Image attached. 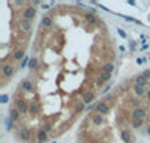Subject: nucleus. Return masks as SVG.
Segmentation results:
<instances>
[{
  "label": "nucleus",
  "instance_id": "obj_23",
  "mask_svg": "<svg viewBox=\"0 0 150 143\" xmlns=\"http://www.w3.org/2000/svg\"><path fill=\"white\" fill-rule=\"evenodd\" d=\"M5 127H6V131L9 133V131H12V129H14V127H15V122L12 121V119L9 118V116H8V118L5 119Z\"/></svg>",
  "mask_w": 150,
  "mask_h": 143
},
{
  "label": "nucleus",
  "instance_id": "obj_7",
  "mask_svg": "<svg viewBox=\"0 0 150 143\" xmlns=\"http://www.w3.org/2000/svg\"><path fill=\"white\" fill-rule=\"evenodd\" d=\"M21 89L24 90V92L33 94V90H35V84L32 83V80H30V79H23V80H21Z\"/></svg>",
  "mask_w": 150,
  "mask_h": 143
},
{
  "label": "nucleus",
  "instance_id": "obj_42",
  "mask_svg": "<svg viewBox=\"0 0 150 143\" xmlns=\"http://www.w3.org/2000/svg\"><path fill=\"white\" fill-rule=\"evenodd\" d=\"M51 143H57V142H56V140H53V142H51Z\"/></svg>",
  "mask_w": 150,
  "mask_h": 143
},
{
  "label": "nucleus",
  "instance_id": "obj_37",
  "mask_svg": "<svg viewBox=\"0 0 150 143\" xmlns=\"http://www.w3.org/2000/svg\"><path fill=\"white\" fill-rule=\"evenodd\" d=\"M128 5L129 6H137V2H134V0H128Z\"/></svg>",
  "mask_w": 150,
  "mask_h": 143
},
{
  "label": "nucleus",
  "instance_id": "obj_43",
  "mask_svg": "<svg viewBox=\"0 0 150 143\" xmlns=\"http://www.w3.org/2000/svg\"><path fill=\"white\" fill-rule=\"evenodd\" d=\"M35 143H41V142H35Z\"/></svg>",
  "mask_w": 150,
  "mask_h": 143
},
{
  "label": "nucleus",
  "instance_id": "obj_31",
  "mask_svg": "<svg viewBox=\"0 0 150 143\" xmlns=\"http://www.w3.org/2000/svg\"><path fill=\"white\" fill-rule=\"evenodd\" d=\"M8 101H9V97L6 94H3L2 97H0V104H6Z\"/></svg>",
  "mask_w": 150,
  "mask_h": 143
},
{
  "label": "nucleus",
  "instance_id": "obj_13",
  "mask_svg": "<svg viewBox=\"0 0 150 143\" xmlns=\"http://www.w3.org/2000/svg\"><path fill=\"white\" fill-rule=\"evenodd\" d=\"M26 57V53H24V48H20V50H15L14 51V54H12V59H14L15 62H20L21 63V60Z\"/></svg>",
  "mask_w": 150,
  "mask_h": 143
},
{
  "label": "nucleus",
  "instance_id": "obj_29",
  "mask_svg": "<svg viewBox=\"0 0 150 143\" xmlns=\"http://www.w3.org/2000/svg\"><path fill=\"white\" fill-rule=\"evenodd\" d=\"M117 33H119V36H120V38H123V39H126V38H128V35H126V32H125L123 29H120V27L117 29Z\"/></svg>",
  "mask_w": 150,
  "mask_h": 143
},
{
  "label": "nucleus",
  "instance_id": "obj_15",
  "mask_svg": "<svg viewBox=\"0 0 150 143\" xmlns=\"http://www.w3.org/2000/svg\"><path fill=\"white\" fill-rule=\"evenodd\" d=\"M90 119H92V122H93L95 125H102V122H104V116H102V114H99V113H96V112H93L92 116H90Z\"/></svg>",
  "mask_w": 150,
  "mask_h": 143
},
{
  "label": "nucleus",
  "instance_id": "obj_26",
  "mask_svg": "<svg viewBox=\"0 0 150 143\" xmlns=\"http://www.w3.org/2000/svg\"><path fill=\"white\" fill-rule=\"evenodd\" d=\"M38 66H39V60H38L36 57H33V59L30 60V63H29V69L33 71V69H36Z\"/></svg>",
  "mask_w": 150,
  "mask_h": 143
},
{
  "label": "nucleus",
  "instance_id": "obj_14",
  "mask_svg": "<svg viewBox=\"0 0 150 143\" xmlns=\"http://www.w3.org/2000/svg\"><path fill=\"white\" fill-rule=\"evenodd\" d=\"M36 140L41 142V143L48 142V133H45L44 129H38V131H36Z\"/></svg>",
  "mask_w": 150,
  "mask_h": 143
},
{
  "label": "nucleus",
  "instance_id": "obj_27",
  "mask_svg": "<svg viewBox=\"0 0 150 143\" xmlns=\"http://www.w3.org/2000/svg\"><path fill=\"white\" fill-rule=\"evenodd\" d=\"M86 104L83 102V101H80V102H77V106H75V109H77V112H81V110H86Z\"/></svg>",
  "mask_w": 150,
  "mask_h": 143
},
{
  "label": "nucleus",
  "instance_id": "obj_30",
  "mask_svg": "<svg viewBox=\"0 0 150 143\" xmlns=\"http://www.w3.org/2000/svg\"><path fill=\"white\" fill-rule=\"evenodd\" d=\"M41 129H44L45 133H50V131H51V124H44Z\"/></svg>",
  "mask_w": 150,
  "mask_h": 143
},
{
  "label": "nucleus",
  "instance_id": "obj_20",
  "mask_svg": "<svg viewBox=\"0 0 150 143\" xmlns=\"http://www.w3.org/2000/svg\"><path fill=\"white\" fill-rule=\"evenodd\" d=\"M41 24L44 26V27H47V29H48V27H51V26H53V18L50 17V15H44Z\"/></svg>",
  "mask_w": 150,
  "mask_h": 143
},
{
  "label": "nucleus",
  "instance_id": "obj_6",
  "mask_svg": "<svg viewBox=\"0 0 150 143\" xmlns=\"http://www.w3.org/2000/svg\"><path fill=\"white\" fill-rule=\"evenodd\" d=\"M95 112L99 113V114H102V116L108 114V113H110V106H108V102H105V101H99V102H98V107H96Z\"/></svg>",
  "mask_w": 150,
  "mask_h": 143
},
{
  "label": "nucleus",
  "instance_id": "obj_2",
  "mask_svg": "<svg viewBox=\"0 0 150 143\" xmlns=\"http://www.w3.org/2000/svg\"><path fill=\"white\" fill-rule=\"evenodd\" d=\"M15 66L12 63H3L2 65V77L3 79H11V77L15 75Z\"/></svg>",
  "mask_w": 150,
  "mask_h": 143
},
{
  "label": "nucleus",
  "instance_id": "obj_1",
  "mask_svg": "<svg viewBox=\"0 0 150 143\" xmlns=\"http://www.w3.org/2000/svg\"><path fill=\"white\" fill-rule=\"evenodd\" d=\"M15 107H17V110H18L21 114H27V113H29V109H30V104L24 99V98H17V99H15Z\"/></svg>",
  "mask_w": 150,
  "mask_h": 143
},
{
  "label": "nucleus",
  "instance_id": "obj_3",
  "mask_svg": "<svg viewBox=\"0 0 150 143\" xmlns=\"http://www.w3.org/2000/svg\"><path fill=\"white\" fill-rule=\"evenodd\" d=\"M36 14H38V9L35 8V6H27L26 9L23 11V18H26V20H33V18H36Z\"/></svg>",
  "mask_w": 150,
  "mask_h": 143
},
{
  "label": "nucleus",
  "instance_id": "obj_38",
  "mask_svg": "<svg viewBox=\"0 0 150 143\" xmlns=\"http://www.w3.org/2000/svg\"><path fill=\"white\" fill-rule=\"evenodd\" d=\"M146 99H147V102H150V89L147 90V94H146Z\"/></svg>",
  "mask_w": 150,
  "mask_h": 143
},
{
  "label": "nucleus",
  "instance_id": "obj_24",
  "mask_svg": "<svg viewBox=\"0 0 150 143\" xmlns=\"http://www.w3.org/2000/svg\"><path fill=\"white\" fill-rule=\"evenodd\" d=\"M29 113H30L32 116H36L38 113H39V104L32 102V104H30V109H29Z\"/></svg>",
  "mask_w": 150,
  "mask_h": 143
},
{
  "label": "nucleus",
  "instance_id": "obj_10",
  "mask_svg": "<svg viewBox=\"0 0 150 143\" xmlns=\"http://www.w3.org/2000/svg\"><path fill=\"white\" fill-rule=\"evenodd\" d=\"M147 86H135L134 84V87H132V92H134V95L135 97H138V98H141V97H144L146 94H147Z\"/></svg>",
  "mask_w": 150,
  "mask_h": 143
},
{
  "label": "nucleus",
  "instance_id": "obj_32",
  "mask_svg": "<svg viewBox=\"0 0 150 143\" xmlns=\"http://www.w3.org/2000/svg\"><path fill=\"white\" fill-rule=\"evenodd\" d=\"M128 44H129V50H131V51H134V50L137 48V42H135V41H132V39H131Z\"/></svg>",
  "mask_w": 150,
  "mask_h": 143
},
{
  "label": "nucleus",
  "instance_id": "obj_28",
  "mask_svg": "<svg viewBox=\"0 0 150 143\" xmlns=\"http://www.w3.org/2000/svg\"><path fill=\"white\" fill-rule=\"evenodd\" d=\"M111 86H112L111 83H108V84H105V86L102 87V92H101V94H102V95H107V94L110 92V90H111Z\"/></svg>",
  "mask_w": 150,
  "mask_h": 143
},
{
  "label": "nucleus",
  "instance_id": "obj_9",
  "mask_svg": "<svg viewBox=\"0 0 150 143\" xmlns=\"http://www.w3.org/2000/svg\"><path fill=\"white\" fill-rule=\"evenodd\" d=\"M98 82H96V86H102L104 83H108L110 80H111V74H107V72H99V77L96 79Z\"/></svg>",
  "mask_w": 150,
  "mask_h": 143
},
{
  "label": "nucleus",
  "instance_id": "obj_19",
  "mask_svg": "<svg viewBox=\"0 0 150 143\" xmlns=\"http://www.w3.org/2000/svg\"><path fill=\"white\" fill-rule=\"evenodd\" d=\"M144 125V119H131V128L132 129H140Z\"/></svg>",
  "mask_w": 150,
  "mask_h": 143
},
{
  "label": "nucleus",
  "instance_id": "obj_22",
  "mask_svg": "<svg viewBox=\"0 0 150 143\" xmlns=\"http://www.w3.org/2000/svg\"><path fill=\"white\" fill-rule=\"evenodd\" d=\"M117 17H122V18H125L126 21H129V23H135V24H138V26H143V23L140 21V20H137V18H134V17H128V15H123V14H116Z\"/></svg>",
  "mask_w": 150,
  "mask_h": 143
},
{
  "label": "nucleus",
  "instance_id": "obj_34",
  "mask_svg": "<svg viewBox=\"0 0 150 143\" xmlns=\"http://www.w3.org/2000/svg\"><path fill=\"white\" fill-rule=\"evenodd\" d=\"M50 6H51V3H42V6H41V8H42L44 11H48V9H50Z\"/></svg>",
  "mask_w": 150,
  "mask_h": 143
},
{
  "label": "nucleus",
  "instance_id": "obj_4",
  "mask_svg": "<svg viewBox=\"0 0 150 143\" xmlns=\"http://www.w3.org/2000/svg\"><path fill=\"white\" fill-rule=\"evenodd\" d=\"M146 116H147V110L143 107L134 109L131 112V119H146Z\"/></svg>",
  "mask_w": 150,
  "mask_h": 143
},
{
  "label": "nucleus",
  "instance_id": "obj_39",
  "mask_svg": "<svg viewBox=\"0 0 150 143\" xmlns=\"http://www.w3.org/2000/svg\"><path fill=\"white\" fill-rule=\"evenodd\" d=\"M143 62H144V59H141V57L137 59V63H138V65H143Z\"/></svg>",
  "mask_w": 150,
  "mask_h": 143
},
{
  "label": "nucleus",
  "instance_id": "obj_41",
  "mask_svg": "<svg viewBox=\"0 0 150 143\" xmlns=\"http://www.w3.org/2000/svg\"><path fill=\"white\" fill-rule=\"evenodd\" d=\"M92 143H102V142H101V140H93Z\"/></svg>",
  "mask_w": 150,
  "mask_h": 143
},
{
  "label": "nucleus",
  "instance_id": "obj_12",
  "mask_svg": "<svg viewBox=\"0 0 150 143\" xmlns=\"http://www.w3.org/2000/svg\"><path fill=\"white\" fill-rule=\"evenodd\" d=\"M120 139L125 143H132V133L128 129H120Z\"/></svg>",
  "mask_w": 150,
  "mask_h": 143
},
{
  "label": "nucleus",
  "instance_id": "obj_36",
  "mask_svg": "<svg viewBox=\"0 0 150 143\" xmlns=\"http://www.w3.org/2000/svg\"><path fill=\"white\" fill-rule=\"evenodd\" d=\"M140 48H141V50H143V51H144V50H147V48H149V44H147V42H143V44H141V47H140Z\"/></svg>",
  "mask_w": 150,
  "mask_h": 143
},
{
  "label": "nucleus",
  "instance_id": "obj_5",
  "mask_svg": "<svg viewBox=\"0 0 150 143\" xmlns=\"http://www.w3.org/2000/svg\"><path fill=\"white\" fill-rule=\"evenodd\" d=\"M30 137H32V134H30V129L27 128V127H21L20 128V131H18V139L21 140V142H30Z\"/></svg>",
  "mask_w": 150,
  "mask_h": 143
},
{
  "label": "nucleus",
  "instance_id": "obj_16",
  "mask_svg": "<svg viewBox=\"0 0 150 143\" xmlns=\"http://www.w3.org/2000/svg\"><path fill=\"white\" fill-rule=\"evenodd\" d=\"M84 20L87 23H90V24H96L99 18H98V15L92 14V12H86V14H84Z\"/></svg>",
  "mask_w": 150,
  "mask_h": 143
},
{
  "label": "nucleus",
  "instance_id": "obj_40",
  "mask_svg": "<svg viewBox=\"0 0 150 143\" xmlns=\"http://www.w3.org/2000/svg\"><path fill=\"white\" fill-rule=\"evenodd\" d=\"M146 134H147V136H150V124L147 125V129H146Z\"/></svg>",
  "mask_w": 150,
  "mask_h": 143
},
{
  "label": "nucleus",
  "instance_id": "obj_44",
  "mask_svg": "<svg viewBox=\"0 0 150 143\" xmlns=\"http://www.w3.org/2000/svg\"><path fill=\"white\" fill-rule=\"evenodd\" d=\"M132 143H134V142H132Z\"/></svg>",
  "mask_w": 150,
  "mask_h": 143
},
{
  "label": "nucleus",
  "instance_id": "obj_21",
  "mask_svg": "<svg viewBox=\"0 0 150 143\" xmlns=\"http://www.w3.org/2000/svg\"><path fill=\"white\" fill-rule=\"evenodd\" d=\"M101 71L107 72V74H112V72H114V65H112L111 62H107V63H104V66H102Z\"/></svg>",
  "mask_w": 150,
  "mask_h": 143
},
{
  "label": "nucleus",
  "instance_id": "obj_17",
  "mask_svg": "<svg viewBox=\"0 0 150 143\" xmlns=\"http://www.w3.org/2000/svg\"><path fill=\"white\" fill-rule=\"evenodd\" d=\"M20 27H21V30H24V32H29V30L32 29V21L23 18V20L20 21Z\"/></svg>",
  "mask_w": 150,
  "mask_h": 143
},
{
  "label": "nucleus",
  "instance_id": "obj_35",
  "mask_svg": "<svg viewBox=\"0 0 150 143\" xmlns=\"http://www.w3.org/2000/svg\"><path fill=\"white\" fill-rule=\"evenodd\" d=\"M39 5H41V0H35V2H32V6H35V8L39 6ZM41 6H42V5H41Z\"/></svg>",
  "mask_w": 150,
  "mask_h": 143
},
{
  "label": "nucleus",
  "instance_id": "obj_8",
  "mask_svg": "<svg viewBox=\"0 0 150 143\" xmlns=\"http://www.w3.org/2000/svg\"><path fill=\"white\" fill-rule=\"evenodd\" d=\"M81 98H83V102L84 104H90L93 102V99H95V92L93 90H84V92L81 94Z\"/></svg>",
  "mask_w": 150,
  "mask_h": 143
},
{
  "label": "nucleus",
  "instance_id": "obj_33",
  "mask_svg": "<svg viewBox=\"0 0 150 143\" xmlns=\"http://www.w3.org/2000/svg\"><path fill=\"white\" fill-rule=\"evenodd\" d=\"M141 74H143V75L146 77V79H147V82L150 80V69H144V71H143Z\"/></svg>",
  "mask_w": 150,
  "mask_h": 143
},
{
  "label": "nucleus",
  "instance_id": "obj_18",
  "mask_svg": "<svg viewBox=\"0 0 150 143\" xmlns=\"http://www.w3.org/2000/svg\"><path fill=\"white\" fill-rule=\"evenodd\" d=\"M20 114H21V113L17 110V107H11V109H9V118L14 121V122H17V121L20 119Z\"/></svg>",
  "mask_w": 150,
  "mask_h": 143
},
{
  "label": "nucleus",
  "instance_id": "obj_25",
  "mask_svg": "<svg viewBox=\"0 0 150 143\" xmlns=\"http://www.w3.org/2000/svg\"><path fill=\"white\" fill-rule=\"evenodd\" d=\"M30 60H32V59H30L29 56H26V57H24V59L21 60V63H20V68H21V69H24V68H29V63H30Z\"/></svg>",
  "mask_w": 150,
  "mask_h": 143
},
{
  "label": "nucleus",
  "instance_id": "obj_11",
  "mask_svg": "<svg viewBox=\"0 0 150 143\" xmlns=\"http://www.w3.org/2000/svg\"><path fill=\"white\" fill-rule=\"evenodd\" d=\"M147 79L143 75V74H138V75H135L134 77V84L135 86H147Z\"/></svg>",
  "mask_w": 150,
  "mask_h": 143
}]
</instances>
